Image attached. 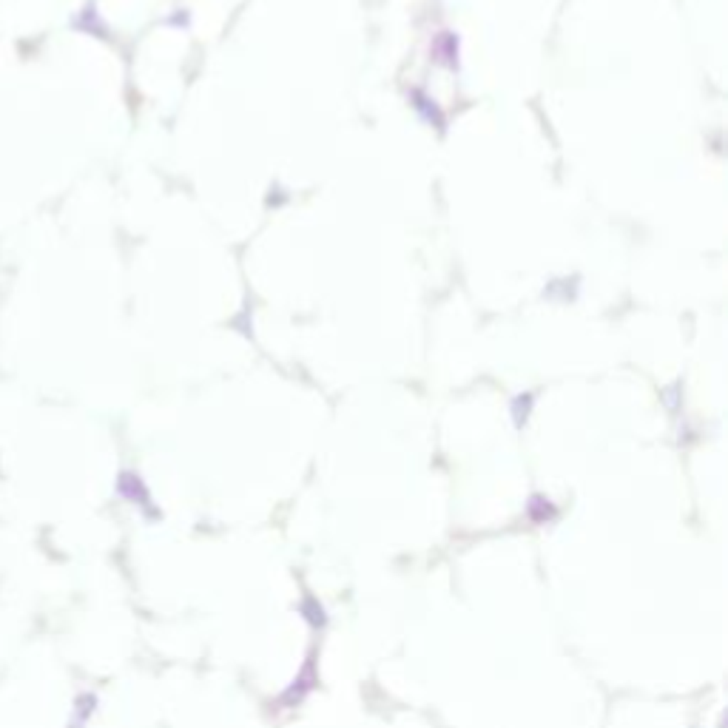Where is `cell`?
Returning <instances> with one entry per match:
<instances>
[{
    "mask_svg": "<svg viewBox=\"0 0 728 728\" xmlns=\"http://www.w3.org/2000/svg\"><path fill=\"white\" fill-rule=\"evenodd\" d=\"M436 52H438V55H444V57H441L444 63L455 66V60H452V57H458V40H455V34H452V31H441V34H438Z\"/></svg>",
    "mask_w": 728,
    "mask_h": 728,
    "instance_id": "obj_1",
    "label": "cell"
}]
</instances>
